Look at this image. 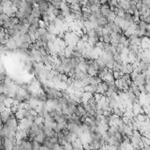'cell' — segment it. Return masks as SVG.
Returning <instances> with one entry per match:
<instances>
[{"instance_id": "8992f818", "label": "cell", "mask_w": 150, "mask_h": 150, "mask_svg": "<svg viewBox=\"0 0 150 150\" xmlns=\"http://www.w3.org/2000/svg\"><path fill=\"white\" fill-rule=\"evenodd\" d=\"M101 41L104 43H111V34L103 33V36L101 38Z\"/></svg>"}, {"instance_id": "52a82bcc", "label": "cell", "mask_w": 150, "mask_h": 150, "mask_svg": "<svg viewBox=\"0 0 150 150\" xmlns=\"http://www.w3.org/2000/svg\"><path fill=\"white\" fill-rule=\"evenodd\" d=\"M111 31H112V33H115V34H122L123 32H122V29H121V27H120V25H118L117 23H113L111 25Z\"/></svg>"}, {"instance_id": "6da1fadb", "label": "cell", "mask_w": 150, "mask_h": 150, "mask_svg": "<svg viewBox=\"0 0 150 150\" xmlns=\"http://www.w3.org/2000/svg\"><path fill=\"white\" fill-rule=\"evenodd\" d=\"M49 6H50V3L48 0H39V1L37 2V7H38L40 12L42 13L43 17L48 15V11L49 9Z\"/></svg>"}, {"instance_id": "7a4b0ae2", "label": "cell", "mask_w": 150, "mask_h": 150, "mask_svg": "<svg viewBox=\"0 0 150 150\" xmlns=\"http://www.w3.org/2000/svg\"><path fill=\"white\" fill-rule=\"evenodd\" d=\"M100 13L105 18H112V19L115 18V15H114L113 13L111 12V10L110 9V5L108 3L101 5V6H100Z\"/></svg>"}, {"instance_id": "277c9868", "label": "cell", "mask_w": 150, "mask_h": 150, "mask_svg": "<svg viewBox=\"0 0 150 150\" xmlns=\"http://www.w3.org/2000/svg\"><path fill=\"white\" fill-rule=\"evenodd\" d=\"M48 139V137L45 135V133H44V132L43 131H41L38 135H37L35 138H34V139L37 141V142H39L41 146L43 145V143L46 141V139Z\"/></svg>"}, {"instance_id": "5b68a950", "label": "cell", "mask_w": 150, "mask_h": 150, "mask_svg": "<svg viewBox=\"0 0 150 150\" xmlns=\"http://www.w3.org/2000/svg\"><path fill=\"white\" fill-rule=\"evenodd\" d=\"M124 20H125L126 21L129 22L130 24H132V23H133V22H135V21H136L134 15H133V13H125Z\"/></svg>"}, {"instance_id": "3957f363", "label": "cell", "mask_w": 150, "mask_h": 150, "mask_svg": "<svg viewBox=\"0 0 150 150\" xmlns=\"http://www.w3.org/2000/svg\"><path fill=\"white\" fill-rule=\"evenodd\" d=\"M102 81H103V80L97 76H91L90 77V85H91V86L97 87L101 84Z\"/></svg>"}, {"instance_id": "ba28073f", "label": "cell", "mask_w": 150, "mask_h": 150, "mask_svg": "<svg viewBox=\"0 0 150 150\" xmlns=\"http://www.w3.org/2000/svg\"><path fill=\"white\" fill-rule=\"evenodd\" d=\"M120 27H121V29H122V32L125 33V32H126V31L129 29V27H130V23L127 22V21H126V20H124L123 23L120 25Z\"/></svg>"}, {"instance_id": "9c48e42d", "label": "cell", "mask_w": 150, "mask_h": 150, "mask_svg": "<svg viewBox=\"0 0 150 150\" xmlns=\"http://www.w3.org/2000/svg\"><path fill=\"white\" fill-rule=\"evenodd\" d=\"M136 7H137V10H138L139 12L142 9V1H141V0H140L139 2L136 3Z\"/></svg>"}]
</instances>
